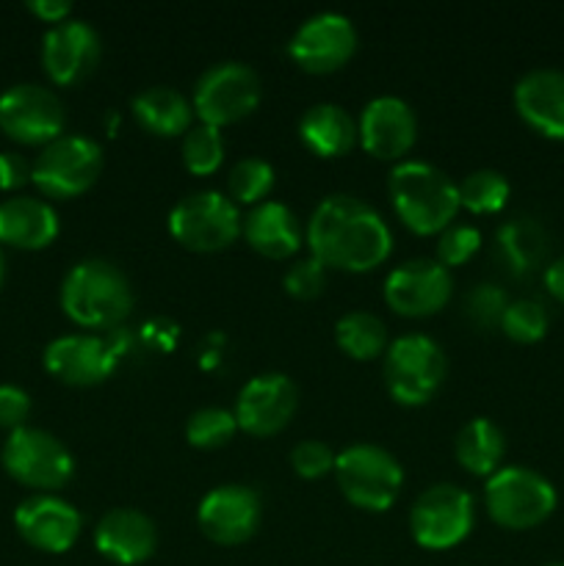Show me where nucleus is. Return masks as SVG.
<instances>
[{
    "instance_id": "obj_1",
    "label": "nucleus",
    "mask_w": 564,
    "mask_h": 566,
    "mask_svg": "<svg viewBox=\"0 0 564 566\" xmlns=\"http://www.w3.org/2000/svg\"><path fill=\"white\" fill-rule=\"evenodd\" d=\"M307 247L324 269L363 274L390 258L393 232L363 199L332 193L310 216Z\"/></svg>"
},
{
    "instance_id": "obj_2",
    "label": "nucleus",
    "mask_w": 564,
    "mask_h": 566,
    "mask_svg": "<svg viewBox=\"0 0 564 566\" xmlns=\"http://www.w3.org/2000/svg\"><path fill=\"white\" fill-rule=\"evenodd\" d=\"M390 199L407 230L435 235L457 219L459 186L437 166L401 160L390 171Z\"/></svg>"
},
{
    "instance_id": "obj_3",
    "label": "nucleus",
    "mask_w": 564,
    "mask_h": 566,
    "mask_svg": "<svg viewBox=\"0 0 564 566\" xmlns=\"http://www.w3.org/2000/svg\"><path fill=\"white\" fill-rule=\"evenodd\" d=\"M61 307L83 329H111L130 315V282L108 260H83L64 276Z\"/></svg>"
},
{
    "instance_id": "obj_4",
    "label": "nucleus",
    "mask_w": 564,
    "mask_h": 566,
    "mask_svg": "<svg viewBox=\"0 0 564 566\" xmlns=\"http://www.w3.org/2000/svg\"><path fill=\"white\" fill-rule=\"evenodd\" d=\"M335 475L346 501L365 512H387L404 484V470L398 459L370 442H359L337 453Z\"/></svg>"
},
{
    "instance_id": "obj_5",
    "label": "nucleus",
    "mask_w": 564,
    "mask_h": 566,
    "mask_svg": "<svg viewBox=\"0 0 564 566\" xmlns=\"http://www.w3.org/2000/svg\"><path fill=\"white\" fill-rule=\"evenodd\" d=\"M556 490L545 475L529 468H501L484 486V506L501 528L529 531L545 523L556 509Z\"/></svg>"
},
{
    "instance_id": "obj_6",
    "label": "nucleus",
    "mask_w": 564,
    "mask_h": 566,
    "mask_svg": "<svg viewBox=\"0 0 564 566\" xmlns=\"http://www.w3.org/2000/svg\"><path fill=\"white\" fill-rule=\"evenodd\" d=\"M446 354L431 337L404 335L385 352V385L393 401L420 407L440 390L446 379Z\"/></svg>"
},
{
    "instance_id": "obj_7",
    "label": "nucleus",
    "mask_w": 564,
    "mask_h": 566,
    "mask_svg": "<svg viewBox=\"0 0 564 566\" xmlns=\"http://www.w3.org/2000/svg\"><path fill=\"white\" fill-rule=\"evenodd\" d=\"M243 230L238 205L219 191H197L171 208L169 232L191 252H219Z\"/></svg>"
},
{
    "instance_id": "obj_8",
    "label": "nucleus",
    "mask_w": 564,
    "mask_h": 566,
    "mask_svg": "<svg viewBox=\"0 0 564 566\" xmlns=\"http://www.w3.org/2000/svg\"><path fill=\"white\" fill-rule=\"evenodd\" d=\"M103 149L86 136H61L33 160L31 182L50 199H72L97 182L103 171Z\"/></svg>"
},
{
    "instance_id": "obj_9",
    "label": "nucleus",
    "mask_w": 564,
    "mask_h": 566,
    "mask_svg": "<svg viewBox=\"0 0 564 566\" xmlns=\"http://www.w3.org/2000/svg\"><path fill=\"white\" fill-rule=\"evenodd\" d=\"M258 72L241 61H221L208 66L194 86V114L199 125L224 127L243 119L260 103Z\"/></svg>"
},
{
    "instance_id": "obj_10",
    "label": "nucleus",
    "mask_w": 564,
    "mask_h": 566,
    "mask_svg": "<svg viewBox=\"0 0 564 566\" xmlns=\"http://www.w3.org/2000/svg\"><path fill=\"white\" fill-rule=\"evenodd\" d=\"M3 468L11 479L39 492L61 490L75 473V462L64 442L48 431L28 429V426L11 431L6 440Z\"/></svg>"
},
{
    "instance_id": "obj_11",
    "label": "nucleus",
    "mask_w": 564,
    "mask_h": 566,
    "mask_svg": "<svg viewBox=\"0 0 564 566\" xmlns=\"http://www.w3.org/2000/svg\"><path fill=\"white\" fill-rule=\"evenodd\" d=\"M476 506L470 492L453 484H435L418 495L409 512L412 539L426 551H448L473 531Z\"/></svg>"
},
{
    "instance_id": "obj_12",
    "label": "nucleus",
    "mask_w": 564,
    "mask_h": 566,
    "mask_svg": "<svg viewBox=\"0 0 564 566\" xmlns=\"http://www.w3.org/2000/svg\"><path fill=\"white\" fill-rule=\"evenodd\" d=\"M64 105L59 94L36 83H20L0 94V130L20 144H44L64 133Z\"/></svg>"
},
{
    "instance_id": "obj_13",
    "label": "nucleus",
    "mask_w": 564,
    "mask_h": 566,
    "mask_svg": "<svg viewBox=\"0 0 564 566\" xmlns=\"http://www.w3.org/2000/svg\"><path fill=\"white\" fill-rule=\"evenodd\" d=\"M354 50H357V31L352 20L337 11H321L304 20L288 44V55L313 75L341 70L352 59Z\"/></svg>"
},
{
    "instance_id": "obj_14",
    "label": "nucleus",
    "mask_w": 564,
    "mask_h": 566,
    "mask_svg": "<svg viewBox=\"0 0 564 566\" xmlns=\"http://www.w3.org/2000/svg\"><path fill=\"white\" fill-rule=\"evenodd\" d=\"M451 271L437 260H409L393 269L385 280V302L407 318L440 313L451 302Z\"/></svg>"
},
{
    "instance_id": "obj_15",
    "label": "nucleus",
    "mask_w": 564,
    "mask_h": 566,
    "mask_svg": "<svg viewBox=\"0 0 564 566\" xmlns=\"http://www.w3.org/2000/svg\"><path fill=\"white\" fill-rule=\"evenodd\" d=\"M299 407V392L288 376L263 374L241 387L236 401L238 429L252 437H274L291 423Z\"/></svg>"
},
{
    "instance_id": "obj_16",
    "label": "nucleus",
    "mask_w": 564,
    "mask_h": 566,
    "mask_svg": "<svg viewBox=\"0 0 564 566\" xmlns=\"http://www.w3.org/2000/svg\"><path fill=\"white\" fill-rule=\"evenodd\" d=\"M197 523L216 545H243L260 525V495L252 486H216L199 503Z\"/></svg>"
},
{
    "instance_id": "obj_17",
    "label": "nucleus",
    "mask_w": 564,
    "mask_h": 566,
    "mask_svg": "<svg viewBox=\"0 0 564 566\" xmlns=\"http://www.w3.org/2000/svg\"><path fill=\"white\" fill-rule=\"evenodd\" d=\"M100 36L88 22L66 20L50 28L42 42V64L55 86H75L97 66Z\"/></svg>"
},
{
    "instance_id": "obj_18",
    "label": "nucleus",
    "mask_w": 564,
    "mask_h": 566,
    "mask_svg": "<svg viewBox=\"0 0 564 566\" xmlns=\"http://www.w3.org/2000/svg\"><path fill=\"white\" fill-rule=\"evenodd\" d=\"M357 133L365 153L382 160H396L412 149L418 138V119L407 99L382 94L363 108Z\"/></svg>"
},
{
    "instance_id": "obj_19",
    "label": "nucleus",
    "mask_w": 564,
    "mask_h": 566,
    "mask_svg": "<svg viewBox=\"0 0 564 566\" xmlns=\"http://www.w3.org/2000/svg\"><path fill=\"white\" fill-rule=\"evenodd\" d=\"M116 359L119 352L108 340L94 335L55 337L44 348V368L72 387H92L105 381L114 374Z\"/></svg>"
},
{
    "instance_id": "obj_20",
    "label": "nucleus",
    "mask_w": 564,
    "mask_h": 566,
    "mask_svg": "<svg viewBox=\"0 0 564 566\" xmlns=\"http://www.w3.org/2000/svg\"><path fill=\"white\" fill-rule=\"evenodd\" d=\"M14 525L22 539L42 553H66L81 536V514L53 495L28 497L17 506Z\"/></svg>"
},
{
    "instance_id": "obj_21",
    "label": "nucleus",
    "mask_w": 564,
    "mask_h": 566,
    "mask_svg": "<svg viewBox=\"0 0 564 566\" xmlns=\"http://www.w3.org/2000/svg\"><path fill=\"white\" fill-rule=\"evenodd\" d=\"M158 531L138 509H111L94 528V547L103 558L119 566L144 564L155 553Z\"/></svg>"
},
{
    "instance_id": "obj_22",
    "label": "nucleus",
    "mask_w": 564,
    "mask_h": 566,
    "mask_svg": "<svg viewBox=\"0 0 564 566\" xmlns=\"http://www.w3.org/2000/svg\"><path fill=\"white\" fill-rule=\"evenodd\" d=\"M520 119L545 138L564 142V72L534 70L514 86Z\"/></svg>"
},
{
    "instance_id": "obj_23",
    "label": "nucleus",
    "mask_w": 564,
    "mask_h": 566,
    "mask_svg": "<svg viewBox=\"0 0 564 566\" xmlns=\"http://www.w3.org/2000/svg\"><path fill=\"white\" fill-rule=\"evenodd\" d=\"M241 232L254 252L271 260L291 258L302 247V224H299L296 213L288 205L274 202V199L254 205L243 219Z\"/></svg>"
},
{
    "instance_id": "obj_24",
    "label": "nucleus",
    "mask_w": 564,
    "mask_h": 566,
    "mask_svg": "<svg viewBox=\"0 0 564 566\" xmlns=\"http://www.w3.org/2000/svg\"><path fill=\"white\" fill-rule=\"evenodd\" d=\"M59 235V216L44 199L14 197L0 202V243L14 249H44Z\"/></svg>"
},
{
    "instance_id": "obj_25",
    "label": "nucleus",
    "mask_w": 564,
    "mask_h": 566,
    "mask_svg": "<svg viewBox=\"0 0 564 566\" xmlns=\"http://www.w3.org/2000/svg\"><path fill=\"white\" fill-rule=\"evenodd\" d=\"M299 136H302L304 147L318 155V158H341L354 147L359 133L357 122L352 119V114L343 105L318 103L302 116Z\"/></svg>"
},
{
    "instance_id": "obj_26",
    "label": "nucleus",
    "mask_w": 564,
    "mask_h": 566,
    "mask_svg": "<svg viewBox=\"0 0 564 566\" xmlns=\"http://www.w3.org/2000/svg\"><path fill=\"white\" fill-rule=\"evenodd\" d=\"M133 116L144 130L155 136H180L191 130L194 105L177 88L149 86L138 92L130 103Z\"/></svg>"
},
{
    "instance_id": "obj_27",
    "label": "nucleus",
    "mask_w": 564,
    "mask_h": 566,
    "mask_svg": "<svg viewBox=\"0 0 564 566\" xmlns=\"http://www.w3.org/2000/svg\"><path fill=\"white\" fill-rule=\"evenodd\" d=\"M457 462L473 475H492L501 470L503 453H506V440L503 431L492 420L473 418L462 426L453 442Z\"/></svg>"
},
{
    "instance_id": "obj_28",
    "label": "nucleus",
    "mask_w": 564,
    "mask_h": 566,
    "mask_svg": "<svg viewBox=\"0 0 564 566\" xmlns=\"http://www.w3.org/2000/svg\"><path fill=\"white\" fill-rule=\"evenodd\" d=\"M498 252L514 274H525L545 260L547 235L534 219H512L498 230Z\"/></svg>"
},
{
    "instance_id": "obj_29",
    "label": "nucleus",
    "mask_w": 564,
    "mask_h": 566,
    "mask_svg": "<svg viewBox=\"0 0 564 566\" xmlns=\"http://www.w3.org/2000/svg\"><path fill=\"white\" fill-rule=\"evenodd\" d=\"M335 340L352 359H374L387 352V326L374 313L354 310L337 321Z\"/></svg>"
},
{
    "instance_id": "obj_30",
    "label": "nucleus",
    "mask_w": 564,
    "mask_h": 566,
    "mask_svg": "<svg viewBox=\"0 0 564 566\" xmlns=\"http://www.w3.org/2000/svg\"><path fill=\"white\" fill-rule=\"evenodd\" d=\"M509 202V182L501 171L495 169H479L470 171L462 182H459V208L470 210V213L490 216L506 208Z\"/></svg>"
},
{
    "instance_id": "obj_31",
    "label": "nucleus",
    "mask_w": 564,
    "mask_h": 566,
    "mask_svg": "<svg viewBox=\"0 0 564 566\" xmlns=\"http://www.w3.org/2000/svg\"><path fill=\"white\" fill-rule=\"evenodd\" d=\"M227 188L236 205H260L274 188V169L263 158H243L232 166Z\"/></svg>"
},
{
    "instance_id": "obj_32",
    "label": "nucleus",
    "mask_w": 564,
    "mask_h": 566,
    "mask_svg": "<svg viewBox=\"0 0 564 566\" xmlns=\"http://www.w3.org/2000/svg\"><path fill=\"white\" fill-rule=\"evenodd\" d=\"M224 160V138L219 127L194 125L182 138V164L191 175H213Z\"/></svg>"
},
{
    "instance_id": "obj_33",
    "label": "nucleus",
    "mask_w": 564,
    "mask_h": 566,
    "mask_svg": "<svg viewBox=\"0 0 564 566\" xmlns=\"http://www.w3.org/2000/svg\"><path fill=\"white\" fill-rule=\"evenodd\" d=\"M238 431L236 412H227L221 407H202L188 418L186 423V440L194 448H221L232 440V434Z\"/></svg>"
},
{
    "instance_id": "obj_34",
    "label": "nucleus",
    "mask_w": 564,
    "mask_h": 566,
    "mask_svg": "<svg viewBox=\"0 0 564 566\" xmlns=\"http://www.w3.org/2000/svg\"><path fill=\"white\" fill-rule=\"evenodd\" d=\"M503 335L518 343H536L547 332V310L534 298H518L503 310Z\"/></svg>"
},
{
    "instance_id": "obj_35",
    "label": "nucleus",
    "mask_w": 564,
    "mask_h": 566,
    "mask_svg": "<svg viewBox=\"0 0 564 566\" xmlns=\"http://www.w3.org/2000/svg\"><path fill=\"white\" fill-rule=\"evenodd\" d=\"M481 247V232L473 224H451L440 232L437 241V263L446 269L464 265Z\"/></svg>"
},
{
    "instance_id": "obj_36",
    "label": "nucleus",
    "mask_w": 564,
    "mask_h": 566,
    "mask_svg": "<svg viewBox=\"0 0 564 566\" xmlns=\"http://www.w3.org/2000/svg\"><path fill=\"white\" fill-rule=\"evenodd\" d=\"M464 307H468V318L473 321L476 326H501V318H503V310L509 307L506 302V293L501 291L498 285H476L473 291H470L468 302H464Z\"/></svg>"
},
{
    "instance_id": "obj_37",
    "label": "nucleus",
    "mask_w": 564,
    "mask_h": 566,
    "mask_svg": "<svg viewBox=\"0 0 564 566\" xmlns=\"http://www.w3.org/2000/svg\"><path fill=\"white\" fill-rule=\"evenodd\" d=\"M282 285L296 298H315L326 285V269L310 254L307 260H296L282 276Z\"/></svg>"
},
{
    "instance_id": "obj_38",
    "label": "nucleus",
    "mask_w": 564,
    "mask_h": 566,
    "mask_svg": "<svg viewBox=\"0 0 564 566\" xmlns=\"http://www.w3.org/2000/svg\"><path fill=\"white\" fill-rule=\"evenodd\" d=\"M291 464L302 479H321L330 470H335V453L318 440H304L299 442L291 451Z\"/></svg>"
},
{
    "instance_id": "obj_39",
    "label": "nucleus",
    "mask_w": 564,
    "mask_h": 566,
    "mask_svg": "<svg viewBox=\"0 0 564 566\" xmlns=\"http://www.w3.org/2000/svg\"><path fill=\"white\" fill-rule=\"evenodd\" d=\"M31 415V398L22 387L0 385V429L17 431Z\"/></svg>"
},
{
    "instance_id": "obj_40",
    "label": "nucleus",
    "mask_w": 564,
    "mask_h": 566,
    "mask_svg": "<svg viewBox=\"0 0 564 566\" xmlns=\"http://www.w3.org/2000/svg\"><path fill=\"white\" fill-rule=\"evenodd\" d=\"M33 164H28L22 155L17 153H0V188L3 191H14L31 180Z\"/></svg>"
},
{
    "instance_id": "obj_41",
    "label": "nucleus",
    "mask_w": 564,
    "mask_h": 566,
    "mask_svg": "<svg viewBox=\"0 0 564 566\" xmlns=\"http://www.w3.org/2000/svg\"><path fill=\"white\" fill-rule=\"evenodd\" d=\"M28 9H31L42 22H50V25L66 22L72 14V3H66V0H31Z\"/></svg>"
},
{
    "instance_id": "obj_42",
    "label": "nucleus",
    "mask_w": 564,
    "mask_h": 566,
    "mask_svg": "<svg viewBox=\"0 0 564 566\" xmlns=\"http://www.w3.org/2000/svg\"><path fill=\"white\" fill-rule=\"evenodd\" d=\"M545 287L556 302L564 304V258L553 260L545 269Z\"/></svg>"
},
{
    "instance_id": "obj_43",
    "label": "nucleus",
    "mask_w": 564,
    "mask_h": 566,
    "mask_svg": "<svg viewBox=\"0 0 564 566\" xmlns=\"http://www.w3.org/2000/svg\"><path fill=\"white\" fill-rule=\"evenodd\" d=\"M0 282H3V254H0Z\"/></svg>"
},
{
    "instance_id": "obj_44",
    "label": "nucleus",
    "mask_w": 564,
    "mask_h": 566,
    "mask_svg": "<svg viewBox=\"0 0 564 566\" xmlns=\"http://www.w3.org/2000/svg\"><path fill=\"white\" fill-rule=\"evenodd\" d=\"M551 566H564V564H551Z\"/></svg>"
}]
</instances>
